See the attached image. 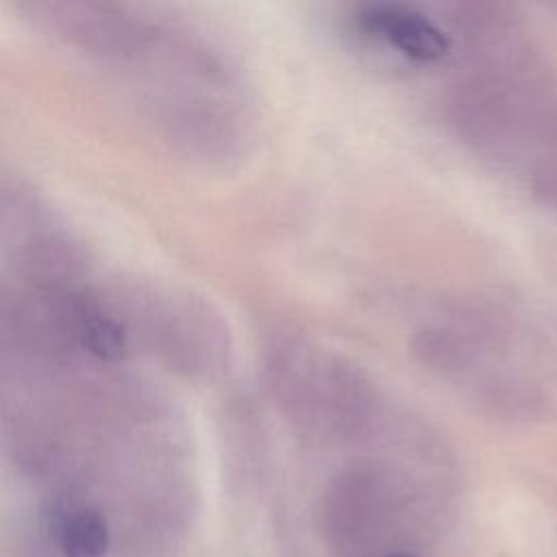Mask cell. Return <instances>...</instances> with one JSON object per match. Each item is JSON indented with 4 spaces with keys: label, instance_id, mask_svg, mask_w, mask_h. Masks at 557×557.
<instances>
[{
    "label": "cell",
    "instance_id": "6da1fadb",
    "mask_svg": "<svg viewBox=\"0 0 557 557\" xmlns=\"http://www.w3.org/2000/svg\"><path fill=\"white\" fill-rule=\"evenodd\" d=\"M139 13L126 46L104 67L128 83L174 152L218 172L246 163L261 115L244 70L202 33Z\"/></svg>",
    "mask_w": 557,
    "mask_h": 557
},
{
    "label": "cell",
    "instance_id": "7a4b0ae2",
    "mask_svg": "<svg viewBox=\"0 0 557 557\" xmlns=\"http://www.w3.org/2000/svg\"><path fill=\"white\" fill-rule=\"evenodd\" d=\"M409 346L474 411L507 424L557 422V344L516 307L490 296L442 298L418 318Z\"/></svg>",
    "mask_w": 557,
    "mask_h": 557
},
{
    "label": "cell",
    "instance_id": "3957f363",
    "mask_svg": "<svg viewBox=\"0 0 557 557\" xmlns=\"http://www.w3.org/2000/svg\"><path fill=\"white\" fill-rule=\"evenodd\" d=\"M342 463L318 498V527L337 557H383L418 550L435 511L442 453L429 429L403 416Z\"/></svg>",
    "mask_w": 557,
    "mask_h": 557
},
{
    "label": "cell",
    "instance_id": "277c9868",
    "mask_svg": "<svg viewBox=\"0 0 557 557\" xmlns=\"http://www.w3.org/2000/svg\"><path fill=\"white\" fill-rule=\"evenodd\" d=\"M263 383L292 433L315 448H359L396 413L361 363L296 331H281L265 344Z\"/></svg>",
    "mask_w": 557,
    "mask_h": 557
},
{
    "label": "cell",
    "instance_id": "5b68a950",
    "mask_svg": "<svg viewBox=\"0 0 557 557\" xmlns=\"http://www.w3.org/2000/svg\"><path fill=\"white\" fill-rule=\"evenodd\" d=\"M131 348H144L172 372L213 381L228 372L233 335L207 298L170 285L135 283L100 292Z\"/></svg>",
    "mask_w": 557,
    "mask_h": 557
},
{
    "label": "cell",
    "instance_id": "8992f818",
    "mask_svg": "<svg viewBox=\"0 0 557 557\" xmlns=\"http://www.w3.org/2000/svg\"><path fill=\"white\" fill-rule=\"evenodd\" d=\"M350 28L372 52L407 70L450 67L457 54V41L442 9L376 0L352 11Z\"/></svg>",
    "mask_w": 557,
    "mask_h": 557
},
{
    "label": "cell",
    "instance_id": "52a82bcc",
    "mask_svg": "<svg viewBox=\"0 0 557 557\" xmlns=\"http://www.w3.org/2000/svg\"><path fill=\"white\" fill-rule=\"evenodd\" d=\"M41 533L54 557H109L113 550V531L104 511L76 496L46 498Z\"/></svg>",
    "mask_w": 557,
    "mask_h": 557
},
{
    "label": "cell",
    "instance_id": "ba28073f",
    "mask_svg": "<svg viewBox=\"0 0 557 557\" xmlns=\"http://www.w3.org/2000/svg\"><path fill=\"white\" fill-rule=\"evenodd\" d=\"M513 178L537 202L557 211V109L533 139Z\"/></svg>",
    "mask_w": 557,
    "mask_h": 557
},
{
    "label": "cell",
    "instance_id": "9c48e42d",
    "mask_svg": "<svg viewBox=\"0 0 557 557\" xmlns=\"http://www.w3.org/2000/svg\"><path fill=\"white\" fill-rule=\"evenodd\" d=\"M383 557H422V553L420 550H396V553H389Z\"/></svg>",
    "mask_w": 557,
    "mask_h": 557
}]
</instances>
